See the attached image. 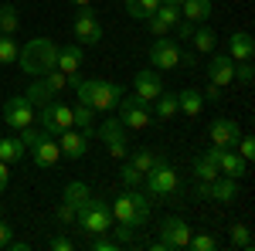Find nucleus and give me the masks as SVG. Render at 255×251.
<instances>
[{"label":"nucleus","mask_w":255,"mask_h":251,"mask_svg":"<svg viewBox=\"0 0 255 251\" xmlns=\"http://www.w3.org/2000/svg\"><path fill=\"white\" fill-rule=\"evenodd\" d=\"M191 41H194V51H211L215 48V31L211 27H194Z\"/></svg>","instance_id":"obj_33"},{"label":"nucleus","mask_w":255,"mask_h":251,"mask_svg":"<svg viewBox=\"0 0 255 251\" xmlns=\"http://www.w3.org/2000/svg\"><path fill=\"white\" fill-rule=\"evenodd\" d=\"M34 126H38L44 136H55V139H58L65 129H72V105H65V102H48V105L34 109Z\"/></svg>","instance_id":"obj_6"},{"label":"nucleus","mask_w":255,"mask_h":251,"mask_svg":"<svg viewBox=\"0 0 255 251\" xmlns=\"http://www.w3.org/2000/svg\"><path fill=\"white\" fill-rule=\"evenodd\" d=\"M7 248H10V251H27L31 245H27V241H14V238H10V245H7Z\"/></svg>","instance_id":"obj_50"},{"label":"nucleus","mask_w":255,"mask_h":251,"mask_svg":"<svg viewBox=\"0 0 255 251\" xmlns=\"http://www.w3.org/2000/svg\"><path fill=\"white\" fill-rule=\"evenodd\" d=\"M58 221L61 224H72V221H75V207H72V204H61L58 207Z\"/></svg>","instance_id":"obj_45"},{"label":"nucleus","mask_w":255,"mask_h":251,"mask_svg":"<svg viewBox=\"0 0 255 251\" xmlns=\"http://www.w3.org/2000/svg\"><path fill=\"white\" fill-rule=\"evenodd\" d=\"M24 95H27V102H31L34 109H41V105L55 102V95H58V92H55V88H51V85H48V82L38 75L34 82H31V85H27V92H24Z\"/></svg>","instance_id":"obj_21"},{"label":"nucleus","mask_w":255,"mask_h":251,"mask_svg":"<svg viewBox=\"0 0 255 251\" xmlns=\"http://www.w3.org/2000/svg\"><path fill=\"white\" fill-rule=\"evenodd\" d=\"M3 122L10 126V129H24V126H31L34 122V105L27 102V95H10L3 102Z\"/></svg>","instance_id":"obj_11"},{"label":"nucleus","mask_w":255,"mask_h":251,"mask_svg":"<svg viewBox=\"0 0 255 251\" xmlns=\"http://www.w3.org/2000/svg\"><path fill=\"white\" fill-rule=\"evenodd\" d=\"M109 231L116 234L113 241H116L119 248H123V245H133V228H129V224H119V221H113V228H109Z\"/></svg>","instance_id":"obj_38"},{"label":"nucleus","mask_w":255,"mask_h":251,"mask_svg":"<svg viewBox=\"0 0 255 251\" xmlns=\"http://www.w3.org/2000/svg\"><path fill=\"white\" fill-rule=\"evenodd\" d=\"M163 3H177V7H180V3H184V0H163Z\"/></svg>","instance_id":"obj_52"},{"label":"nucleus","mask_w":255,"mask_h":251,"mask_svg":"<svg viewBox=\"0 0 255 251\" xmlns=\"http://www.w3.org/2000/svg\"><path fill=\"white\" fill-rule=\"evenodd\" d=\"M235 75L245 82V85H252V61H238L235 65Z\"/></svg>","instance_id":"obj_43"},{"label":"nucleus","mask_w":255,"mask_h":251,"mask_svg":"<svg viewBox=\"0 0 255 251\" xmlns=\"http://www.w3.org/2000/svg\"><path fill=\"white\" fill-rule=\"evenodd\" d=\"M7 183H10V170H7V163L0 160V193L7 190Z\"/></svg>","instance_id":"obj_47"},{"label":"nucleus","mask_w":255,"mask_h":251,"mask_svg":"<svg viewBox=\"0 0 255 251\" xmlns=\"http://www.w3.org/2000/svg\"><path fill=\"white\" fill-rule=\"evenodd\" d=\"M20 27V14L14 3H0V34H17Z\"/></svg>","instance_id":"obj_28"},{"label":"nucleus","mask_w":255,"mask_h":251,"mask_svg":"<svg viewBox=\"0 0 255 251\" xmlns=\"http://www.w3.org/2000/svg\"><path fill=\"white\" fill-rule=\"evenodd\" d=\"M96 119H99V112L89 109V105H82V102L72 109V126H79V129H85V133H96Z\"/></svg>","instance_id":"obj_27"},{"label":"nucleus","mask_w":255,"mask_h":251,"mask_svg":"<svg viewBox=\"0 0 255 251\" xmlns=\"http://www.w3.org/2000/svg\"><path fill=\"white\" fill-rule=\"evenodd\" d=\"M160 92H163V82H160L157 68H143V72H136V78H133V95L143 98V102H153Z\"/></svg>","instance_id":"obj_16"},{"label":"nucleus","mask_w":255,"mask_h":251,"mask_svg":"<svg viewBox=\"0 0 255 251\" xmlns=\"http://www.w3.org/2000/svg\"><path fill=\"white\" fill-rule=\"evenodd\" d=\"M17 61H20V72L38 78V75H44V72L55 68V61H58V44L51 38H31L17 51Z\"/></svg>","instance_id":"obj_2"},{"label":"nucleus","mask_w":255,"mask_h":251,"mask_svg":"<svg viewBox=\"0 0 255 251\" xmlns=\"http://www.w3.org/2000/svg\"><path fill=\"white\" fill-rule=\"evenodd\" d=\"M82 65V44H65L58 48V61H55V68L65 72V75H75Z\"/></svg>","instance_id":"obj_23"},{"label":"nucleus","mask_w":255,"mask_h":251,"mask_svg":"<svg viewBox=\"0 0 255 251\" xmlns=\"http://www.w3.org/2000/svg\"><path fill=\"white\" fill-rule=\"evenodd\" d=\"M48 248H51V251H72V248H75V241H72V238H65V234H58V238H51V241H48Z\"/></svg>","instance_id":"obj_42"},{"label":"nucleus","mask_w":255,"mask_h":251,"mask_svg":"<svg viewBox=\"0 0 255 251\" xmlns=\"http://www.w3.org/2000/svg\"><path fill=\"white\" fill-rule=\"evenodd\" d=\"M27 150H31L34 167H44V170H51V167L61 160V146H58V139H55V136H44V133H41Z\"/></svg>","instance_id":"obj_13"},{"label":"nucleus","mask_w":255,"mask_h":251,"mask_svg":"<svg viewBox=\"0 0 255 251\" xmlns=\"http://www.w3.org/2000/svg\"><path fill=\"white\" fill-rule=\"evenodd\" d=\"M89 187H85V183H82V180H72V183H65V204H72V207H79L82 200H85V197H89Z\"/></svg>","instance_id":"obj_32"},{"label":"nucleus","mask_w":255,"mask_h":251,"mask_svg":"<svg viewBox=\"0 0 255 251\" xmlns=\"http://www.w3.org/2000/svg\"><path fill=\"white\" fill-rule=\"evenodd\" d=\"M119 245L113 238H106V234H92V251H116Z\"/></svg>","instance_id":"obj_41"},{"label":"nucleus","mask_w":255,"mask_h":251,"mask_svg":"<svg viewBox=\"0 0 255 251\" xmlns=\"http://www.w3.org/2000/svg\"><path fill=\"white\" fill-rule=\"evenodd\" d=\"M238 136H242V129H238V122H235V119H228V116H218L215 122H211V143H215V146H225V150H235Z\"/></svg>","instance_id":"obj_17"},{"label":"nucleus","mask_w":255,"mask_h":251,"mask_svg":"<svg viewBox=\"0 0 255 251\" xmlns=\"http://www.w3.org/2000/svg\"><path fill=\"white\" fill-rule=\"evenodd\" d=\"M218 173H221V176H232V180H242V176L249 173V163H245L235 150H225V153L218 156Z\"/></svg>","instance_id":"obj_20"},{"label":"nucleus","mask_w":255,"mask_h":251,"mask_svg":"<svg viewBox=\"0 0 255 251\" xmlns=\"http://www.w3.org/2000/svg\"><path fill=\"white\" fill-rule=\"evenodd\" d=\"M75 92H79L82 105H89V109H96V112H109V109H116L119 98L126 95L123 85L106 82V78H82L79 85H75Z\"/></svg>","instance_id":"obj_1"},{"label":"nucleus","mask_w":255,"mask_h":251,"mask_svg":"<svg viewBox=\"0 0 255 251\" xmlns=\"http://www.w3.org/2000/svg\"><path fill=\"white\" fill-rule=\"evenodd\" d=\"M238 156H242V160H245V163H252L255 160V139L252 136H238Z\"/></svg>","instance_id":"obj_39"},{"label":"nucleus","mask_w":255,"mask_h":251,"mask_svg":"<svg viewBox=\"0 0 255 251\" xmlns=\"http://www.w3.org/2000/svg\"><path fill=\"white\" fill-rule=\"evenodd\" d=\"M150 65L157 72H170V68H180V44L174 38H157L150 44Z\"/></svg>","instance_id":"obj_10"},{"label":"nucleus","mask_w":255,"mask_h":251,"mask_svg":"<svg viewBox=\"0 0 255 251\" xmlns=\"http://www.w3.org/2000/svg\"><path fill=\"white\" fill-rule=\"evenodd\" d=\"M75 7H92V0H72Z\"/></svg>","instance_id":"obj_51"},{"label":"nucleus","mask_w":255,"mask_h":251,"mask_svg":"<svg viewBox=\"0 0 255 251\" xmlns=\"http://www.w3.org/2000/svg\"><path fill=\"white\" fill-rule=\"evenodd\" d=\"M92 136L96 133H85V129H65L58 136V146H61V156H68V160H82V156L89 153V143H92Z\"/></svg>","instance_id":"obj_15"},{"label":"nucleus","mask_w":255,"mask_h":251,"mask_svg":"<svg viewBox=\"0 0 255 251\" xmlns=\"http://www.w3.org/2000/svg\"><path fill=\"white\" fill-rule=\"evenodd\" d=\"M109 207H113V221L129 224V228H143V224L150 221V197L139 193L136 187H126Z\"/></svg>","instance_id":"obj_3"},{"label":"nucleus","mask_w":255,"mask_h":251,"mask_svg":"<svg viewBox=\"0 0 255 251\" xmlns=\"http://www.w3.org/2000/svg\"><path fill=\"white\" fill-rule=\"evenodd\" d=\"M160 7V0H126V14L133 20H146Z\"/></svg>","instance_id":"obj_29"},{"label":"nucleus","mask_w":255,"mask_h":251,"mask_svg":"<svg viewBox=\"0 0 255 251\" xmlns=\"http://www.w3.org/2000/svg\"><path fill=\"white\" fill-rule=\"evenodd\" d=\"M75 221H79L89 234H106L113 228V207H109V200L89 193L79 207H75Z\"/></svg>","instance_id":"obj_4"},{"label":"nucleus","mask_w":255,"mask_h":251,"mask_svg":"<svg viewBox=\"0 0 255 251\" xmlns=\"http://www.w3.org/2000/svg\"><path fill=\"white\" fill-rule=\"evenodd\" d=\"M228 58L232 61H252L255 58V41L249 31H235L228 38Z\"/></svg>","instance_id":"obj_19"},{"label":"nucleus","mask_w":255,"mask_h":251,"mask_svg":"<svg viewBox=\"0 0 255 251\" xmlns=\"http://www.w3.org/2000/svg\"><path fill=\"white\" fill-rule=\"evenodd\" d=\"M119 180H123V187H139V183H143V173L126 160V163L119 167Z\"/></svg>","instance_id":"obj_36"},{"label":"nucleus","mask_w":255,"mask_h":251,"mask_svg":"<svg viewBox=\"0 0 255 251\" xmlns=\"http://www.w3.org/2000/svg\"><path fill=\"white\" fill-rule=\"evenodd\" d=\"M10 238H14V231H10V228L0 221V248H7V245H10Z\"/></svg>","instance_id":"obj_46"},{"label":"nucleus","mask_w":255,"mask_h":251,"mask_svg":"<svg viewBox=\"0 0 255 251\" xmlns=\"http://www.w3.org/2000/svg\"><path fill=\"white\" fill-rule=\"evenodd\" d=\"M24 153H27V146L20 143L17 136H3V139H0V160H3L7 167H10V163H17Z\"/></svg>","instance_id":"obj_26"},{"label":"nucleus","mask_w":255,"mask_h":251,"mask_svg":"<svg viewBox=\"0 0 255 251\" xmlns=\"http://www.w3.org/2000/svg\"><path fill=\"white\" fill-rule=\"evenodd\" d=\"M153 14H157V17L163 20V24H167L170 31H174V24L180 20V7H177V3H163V0H160V7L153 10Z\"/></svg>","instance_id":"obj_35"},{"label":"nucleus","mask_w":255,"mask_h":251,"mask_svg":"<svg viewBox=\"0 0 255 251\" xmlns=\"http://www.w3.org/2000/svg\"><path fill=\"white\" fill-rule=\"evenodd\" d=\"M116 119L126 129H146L150 119H153V109H150V102H143L136 95H123L119 98V116Z\"/></svg>","instance_id":"obj_8"},{"label":"nucleus","mask_w":255,"mask_h":251,"mask_svg":"<svg viewBox=\"0 0 255 251\" xmlns=\"http://www.w3.org/2000/svg\"><path fill=\"white\" fill-rule=\"evenodd\" d=\"M197 197L228 204V200H235V197H238V180H232V176H215L211 183H201V187H197Z\"/></svg>","instance_id":"obj_14"},{"label":"nucleus","mask_w":255,"mask_h":251,"mask_svg":"<svg viewBox=\"0 0 255 251\" xmlns=\"http://www.w3.org/2000/svg\"><path fill=\"white\" fill-rule=\"evenodd\" d=\"M177 105H180V112L187 119H197L204 112V95L197 88H184V92H177Z\"/></svg>","instance_id":"obj_24"},{"label":"nucleus","mask_w":255,"mask_h":251,"mask_svg":"<svg viewBox=\"0 0 255 251\" xmlns=\"http://www.w3.org/2000/svg\"><path fill=\"white\" fill-rule=\"evenodd\" d=\"M174 27H177V34H180V38H191V34H194V27H197V24H194V20H184V17H180V20L174 24Z\"/></svg>","instance_id":"obj_44"},{"label":"nucleus","mask_w":255,"mask_h":251,"mask_svg":"<svg viewBox=\"0 0 255 251\" xmlns=\"http://www.w3.org/2000/svg\"><path fill=\"white\" fill-rule=\"evenodd\" d=\"M17 61V41L10 34H0V65H14Z\"/></svg>","instance_id":"obj_34"},{"label":"nucleus","mask_w":255,"mask_h":251,"mask_svg":"<svg viewBox=\"0 0 255 251\" xmlns=\"http://www.w3.org/2000/svg\"><path fill=\"white\" fill-rule=\"evenodd\" d=\"M72 31H75V38H79L82 48H89V44H99V41H102V24H99V17H96L92 7H79V10H75V17H72Z\"/></svg>","instance_id":"obj_9"},{"label":"nucleus","mask_w":255,"mask_h":251,"mask_svg":"<svg viewBox=\"0 0 255 251\" xmlns=\"http://www.w3.org/2000/svg\"><path fill=\"white\" fill-rule=\"evenodd\" d=\"M150 105H153V119H157V122H167V119H174L177 112H180V105H177V92H160Z\"/></svg>","instance_id":"obj_22"},{"label":"nucleus","mask_w":255,"mask_h":251,"mask_svg":"<svg viewBox=\"0 0 255 251\" xmlns=\"http://www.w3.org/2000/svg\"><path fill=\"white\" fill-rule=\"evenodd\" d=\"M201 95L208 98V102H221V88H218V85H211V88H208V92H201Z\"/></svg>","instance_id":"obj_49"},{"label":"nucleus","mask_w":255,"mask_h":251,"mask_svg":"<svg viewBox=\"0 0 255 251\" xmlns=\"http://www.w3.org/2000/svg\"><path fill=\"white\" fill-rule=\"evenodd\" d=\"M180 65H184V68H194L197 55H194V51H180Z\"/></svg>","instance_id":"obj_48"},{"label":"nucleus","mask_w":255,"mask_h":251,"mask_svg":"<svg viewBox=\"0 0 255 251\" xmlns=\"http://www.w3.org/2000/svg\"><path fill=\"white\" fill-rule=\"evenodd\" d=\"M187 241H191L187 221H180V217H163V221H160V241L150 245V248L153 251H177V248H187Z\"/></svg>","instance_id":"obj_7"},{"label":"nucleus","mask_w":255,"mask_h":251,"mask_svg":"<svg viewBox=\"0 0 255 251\" xmlns=\"http://www.w3.org/2000/svg\"><path fill=\"white\" fill-rule=\"evenodd\" d=\"M208 78H211V85L225 88L228 82H235V61L228 55H211L208 58Z\"/></svg>","instance_id":"obj_18"},{"label":"nucleus","mask_w":255,"mask_h":251,"mask_svg":"<svg viewBox=\"0 0 255 251\" xmlns=\"http://www.w3.org/2000/svg\"><path fill=\"white\" fill-rule=\"evenodd\" d=\"M187 248H194V251H215V238H211L208 231H201V234L191 231V241H187Z\"/></svg>","instance_id":"obj_37"},{"label":"nucleus","mask_w":255,"mask_h":251,"mask_svg":"<svg viewBox=\"0 0 255 251\" xmlns=\"http://www.w3.org/2000/svg\"><path fill=\"white\" fill-rule=\"evenodd\" d=\"M143 187H146L150 197H177V190H180V173H177L167 160L157 156V163L143 173Z\"/></svg>","instance_id":"obj_5"},{"label":"nucleus","mask_w":255,"mask_h":251,"mask_svg":"<svg viewBox=\"0 0 255 251\" xmlns=\"http://www.w3.org/2000/svg\"><path fill=\"white\" fill-rule=\"evenodd\" d=\"M180 17L194 20V24L208 20L211 17V0H184V3H180Z\"/></svg>","instance_id":"obj_25"},{"label":"nucleus","mask_w":255,"mask_h":251,"mask_svg":"<svg viewBox=\"0 0 255 251\" xmlns=\"http://www.w3.org/2000/svg\"><path fill=\"white\" fill-rule=\"evenodd\" d=\"M228 241H232V248L249 251L252 248V231H249L245 224H232V228H228Z\"/></svg>","instance_id":"obj_30"},{"label":"nucleus","mask_w":255,"mask_h":251,"mask_svg":"<svg viewBox=\"0 0 255 251\" xmlns=\"http://www.w3.org/2000/svg\"><path fill=\"white\" fill-rule=\"evenodd\" d=\"M129 163L136 167L139 173H146V170L157 163V153H153V150H146V146H139V150H133V153H129Z\"/></svg>","instance_id":"obj_31"},{"label":"nucleus","mask_w":255,"mask_h":251,"mask_svg":"<svg viewBox=\"0 0 255 251\" xmlns=\"http://www.w3.org/2000/svg\"><path fill=\"white\" fill-rule=\"evenodd\" d=\"M99 139L106 143L109 156H116V160H126V126H123L119 119H106V122L99 126Z\"/></svg>","instance_id":"obj_12"},{"label":"nucleus","mask_w":255,"mask_h":251,"mask_svg":"<svg viewBox=\"0 0 255 251\" xmlns=\"http://www.w3.org/2000/svg\"><path fill=\"white\" fill-rule=\"evenodd\" d=\"M146 27H150V34H153V38H163V34H170V27H167V24H163L157 14H150V17H146Z\"/></svg>","instance_id":"obj_40"}]
</instances>
